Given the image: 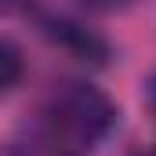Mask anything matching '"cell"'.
Listing matches in <instances>:
<instances>
[{"label": "cell", "instance_id": "4", "mask_svg": "<svg viewBox=\"0 0 156 156\" xmlns=\"http://www.w3.org/2000/svg\"><path fill=\"white\" fill-rule=\"evenodd\" d=\"M83 7H91V11H123V7H131L134 0H80Z\"/></svg>", "mask_w": 156, "mask_h": 156}, {"label": "cell", "instance_id": "1", "mask_svg": "<svg viewBox=\"0 0 156 156\" xmlns=\"http://www.w3.org/2000/svg\"><path fill=\"white\" fill-rule=\"evenodd\" d=\"M116 123H120L116 102L102 87L87 80H73L51 94L44 109L40 138L58 156H91L116 131Z\"/></svg>", "mask_w": 156, "mask_h": 156}, {"label": "cell", "instance_id": "3", "mask_svg": "<svg viewBox=\"0 0 156 156\" xmlns=\"http://www.w3.org/2000/svg\"><path fill=\"white\" fill-rule=\"evenodd\" d=\"M22 76V55L15 47V40H4L0 44V91H15Z\"/></svg>", "mask_w": 156, "mask_h": 156}, {"label": "cell", "instance_id": "2", "mask_svg": "<svg viewBox=\"0 0 156 156\" xmlns=\"http://www.w3.org/2000/svg\"><path fill=\"white\" fill-rule=\"evenodd\" d=\"M40 26H44V33L55 40L58 47H66L69 55H76L80 62H94V66H102V62L109 58V44L98 37V33H91L87 26L66 18V15H47Z\"/></svg>", "mask_w": 156, "mask_h": 156}, {"label": "cell", "instance_id": "5", "mask_svg": "<svg viewBox=\"0 0 156 156\" xmlns=\"http://www.w3.org/2000/svg\"><path fill=\"white\" fill-rule=\"evenodd\" d=\"M145 105H149V113H153V120H156V73L149 76V83H145Z\"/></svg>", "mask_w": 156, "mask_h": 156}, {"label": "cell", "instance_id": "6", "mask_svg": "<svg viewBox=\"0 0 156 156\" xmlns=\"http://www.w3.org/2000/svg\"><path fill=\"white\" fill-rule=\"evenodd\" d=\"M134 156H156V145H149V149H138Z\"/></svg>", "mask_w": 156, "mask_h": 156}]
</instances>
